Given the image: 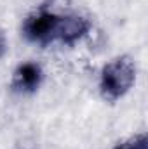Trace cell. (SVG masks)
<instances>
[{
  "label": "cell",
  "mask_w": 148,
  "mask_h": 149,
  "mask_svg": "<svg viewBox=\"0 0 148 149\" xmlns=\"http://www.w3.org/2000/svg\"><path fill=\"white\" fill-rule=\"evenodd\" d=\"M136 80V64L129 56H120L110 61L99 78V92L103 95V99L106 101H117L120 97H124L132 83Z\"/></svg>",
  "instance_id": "6da1fadb"
},
{
  "label": "cell",
  "mask_w": 148,
  "mask_h": 149,
  "mask_svg": "<svg viewBox=\"0 0 148 149\" xmlns=\"http://www.w3.org/2000/svg\"><path fill=\"white\" fill-rule=\"evenodd\" d=\"M58 19H59V16H56L54 12L45 10V9L28 16L25 24H23V33H25L26 40L42 43V45L54 42Z\"/></svg>",
  "instance_id": "7a4b0ae2"
},
{
  "label": "cell",
  "mask_w": 148,
  "mask_h": 149,
  "mask_svg": "<svg viewBox=\"0 0 148 149\" xmlns=\"http://www.w3.org/2000/svg\"><path fill=\"white\" fill-rule=\"evenodd\" d=\"M89 21L82 16H59L54 40H59L66 45H73L75 42H78L89 33Z\"/></svg>",
  "instance_id": "3957f363"
},
{
  "label": "cell",
  "mask_w": 148,
  "mask_h": 149,
  "mask_svg": "<svg viewBox=\"0 0 148 149\" xmlns=\"http://www.w3.org/2000/svg\"><path fill=\"white\" fill-rule=\"evenodd\" d=\"M42 83V68L37 63H23L12 74V90L19 94H32Z\"/></svg>",
  "instance_id": "277c9868"
},
{
  "label": "cell",
  "mask_w": 148,
  "mask_h": 149,
  "mask_svg": "<svg viewBox=\"0 0 148 149\" xmlns=\"http://www.w3.org/2000/svg\"><path fill=\"white\" fill-rule=\"evenodd\" d=\"M113 149H148V137L147 134H138L127 141L118 142Z\"/></svg>",
  "instance_id": "5b68a950"
},
{
  "label": "cell",
  "mask_w": 148,
  "mask_h": 149,
  "mask_svg": "<svg viewBox=\"0 0 148 149\" xmlns=\"http://www.w3.org/2000/svg\"><path fill=\"white\" fill-rule=\"evenodd\" d=\"M7 52V38H5V33L0 30V57H4Z\"/></svg>",
  "instance_id": "8992f818"
}]
</instances>
